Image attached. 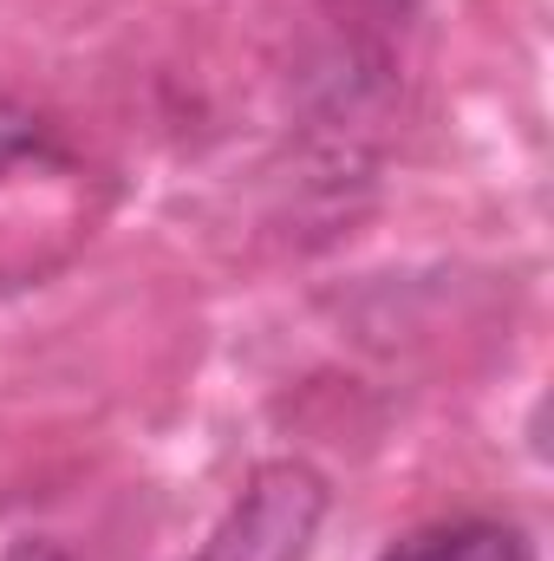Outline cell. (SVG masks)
<instances>
[{
	"mask_svg": "<svg viewBox=\"0 0 554 561\" xmlns=\"http://www.w3.org/2000/svg\"><path fill=\"white\" fill-rule=\"evenodd\" d=\"M46 144V131L26 118V112H13V105H0V170L7 163H20V157H33Z\"/></svg>",
	"mask_w": 554,
	"mask_h": 561,
	"instance_id": "3",
	"label": "cell"
},
{
	"mask_svg": "<svg viewBox=\"0 0 554 561\" xmlns=\"http://www.w3.org/2000/svg\"><path fill=\"white\" fill-rule=\"evenodd\" d=\"M320 523H326V477L300 457H275L216 523L203 561H307Z\"/></svg>",
	"mask_w": 554,
	"mask_h": 561,
	"instance_id": "1",
	"label": "cell"
},
{
	"mask_svg": "<svg viewBox=\"0 0 554 561\" xmlns=\"http://www.w3.org/2000/svg\"><path fill=\"white\" fill-rule=\"evenodd\" d=\"M379 561H535V556L509 523H443V529H424L412 542H399Z\"/></svg>",
	"mask_w": 554,
	"mask_h": 561,
	"instance_id": "2",
	"label": "cell"
}]
</instances>
